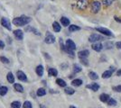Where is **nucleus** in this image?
<instances>
[{"instance_id": "obj_1", "label": "nucleus", "mask_w": 121, "mask_h": 108, "mask_svg": "<svg viewBox=\"0 0 121 108\" xmlns=\"http://www.w3.org/2000/svg\"><path fill=\"white\" fill-rule=\"evenodd\" d=\"M31 22V18L28 16H22L20 17H15L13 20V24L16 26H24Z\"/></svg>"}, {"instance_id": "obj_2", "label": "nucleus", "mask_w": 121, "mask_h": 108, "mask_svg": "<svg viewBox=\"0 0 121 108\" xmlns=\"http://www.w3.org/2000/svg\"><path fill=\"white\" fill-rule=\"evenodd\" d=\"M76 5L78 7V9L80 10H85L89 5V0H78Z\"/></svg>"}, {"instance_id": "obj_3", "label": "nucleus", "mask_w": 121, "mask_h": 108, "mask_svg": "<svg viewBox=\"0 0 121 108\" xmlns=\"http://www.w3.org/2000/svg\"><path fill=\"white\" fill-rule=\"evenodd\" d=\"M76 49V44L75 42L71 40V39H68L65 42V46H64V49H63V51H65V50H71V51H74Z\"/></svg>"}, {"instance_id": "obj_4", "label": "nucleus", "mask_w": 121, "mask_h": 108, "mask_svg": "<svg viewBox=\"0 0 121 108\" xmlns=\"http://www.w3.org/2000/svg\"><path fill=\"white\" fill-rule=\"evenodd\" d=\"M100 8H101L100 2H99V1H93L92 2V4H91V12L93 14L99 13V10H100Z\"/></svg>"}, {"instance_id": "obj_5", "label": "nucleus", "mask_w": 121, "mask_h": 108, "mask_svg": "<svg viewBox=\"0 0 121 108\" xmlns=\"http://www.w3.org/2000/svg\"><path fill=\"white\" fill-rule=\"evenodd\" d=\"M96 30L99 32H100L102 34H104V35L106 36H114L113 35V33L111 32V31H109L108 29H107V28H103V27H96Z\"/></svg>"}, {"instance_id": "obj_6", "label": "nucleus", "mask_w": 121, "mask_h": 108, "mask_svg": "<svg viewBox=\"0 0 121 108\" xmlns=\"http://www.w3.org/2000/svg\"><path fill=\"white\" fill-rule=\"evenodd\" d=\"M103 40V37L100 36L99 34H97V33H93L89 37V41L90 42H96L99 41H102Z\"/></svg>"}, {"instance_id": "obj_7", "label": "nucleus", "mask_w": 121, "mask_h": 108, "mask_svg": "<svg viewBox=\"0 0 121 108\" xmlns=\"http://www.w3.org/2000/svg\"><path fill=\"white\" fill-rule=\"evenodd\" d=\"M47 44H52V43H54L55 42V37L53 34H52L50 33L49 32H47V34H46V37H45V40H44Z\"/></svg>"}, {"instance_id": "obj_8", "label": "nucleus", "mask_w": 121, "mask_h": 108, "mask_svg": "<svg viewBox=\"0 0 121 108\" xmlns=\"http://www.w3.org/2000/svg\"><path fill=\"white\" fill-rule=\"evenodd\" d=\"M92 50L93 51H95V52H100V51H102V49H103V45L101 44L100 42H98V41H96V42H93V44H92Z\"/></svg>"}, {"instance_id": "obj_9", "label": "nucleus", "mask_w": 121, "mask_h": 108, "mask_svg": "<svg viewBox=\"0 0 121 108\" xmlns=\"http://www.w3.org/2000/svg\"><path fill=\"white\" fill-rule=\"evenodd\" d=\"M16 76H17V78L20 81H23V82L27 81V77H26V75L25 74V72L19 70V71H17V73H16Z\"/></svg>"}, {"instance_id": "obj_10", "label": "nucleus", "mask_w": 121, "mask_h": 108, "mask_svg": "<svg viewBox=\"0 0 121 108\" xmlns=\"http://www.w3.org/2000/svg\"><path fill=\"white\" fill-rule=\"evenodd\" d=\"M1 24L4 26L5 28H6L7 30H11V24H10V22L7 18H2L1 19Z\"/></svg>"}, {"instance_id": "obj_11", "label": "nucleus", "mask_w": 121, "mask_h": 108, "mask_svg": "<svg viewBox=\"0 0 121 108\" xmlns=\"http://www.w3.org/2000/svg\"><path fill=\"white\" fill-rule=\"evenodd\" d=\"M89 55H90V51H88V50H83V51L78 52V56L80 59H87Z\"/></svg>"}, {"instance_id": "obj_12", "label": "nucleus", "mask_w": 121, "mask_h": 108, "mask_svg": "<svg viewBox=\"0 0 121 108\" xmlns=\"http://www.w3.org/2000/svg\"><path fill=\"white\" fill-rule=\"evenodd\" d=\"M14 34H15V38L17 39V40H23V38H24V32H22V30H15L14 32Z\"/></svg>"}, {"instance_id": "obj_13", "label": "nucleus", "mask_w": 121, "mask_h": 108, "mask_svg": "<svg viewBox=\"0 0 121 108\" xmlns=\"http://www.w3.org/2000/svg\"><path fill=\"white\" fill-rule=\"evenodd\" d=\"M86 88H90V89H91V90L94 91V92H97V91L99 89V85L97 84V83H92L91 85H88Z\"/></svg>"}, {"instance_id": "obj_14", "label": "nucleus", "mask_w": 121, "mask_h": 108, "mask_svg": "<svg viewBox=\"0 0 121 108\" xmlns=\"http://www.w3.org/2000/svg\"><path fill=\"white\" fill-rule=\"evenodd\" d=\"M35 71H36V74L39 76V77H42L43 75V71H44V68L42 66V65H39V66H37L35 68Z\"/></svg>"}, {"instance_id": "obj_15", "label": "nucleus", "mask_w": 121, "mask_h": 108, "mask_svg": "<svg viewBox=\"0 0 121 108\" xmlns=\"http://www.w3.org/2000/svg\"><path fill=\"white\" fill-rule=\"evenodd\" d=\"M6 79H7V81L9 83H11V84H14V83H15V76L13 75L12 72L7 73V75H6Z\"/></svg>"}, {"instance_id": "obj_16", "label": "nucleus", "mask_w": 121, "mask_h": 108, "mask_svg": "<svg viewBox=\"0 0 121 108\" xmlns=\"http://www.w3.org/2000/svg\"><path fill=\"white\" fill-rule=\"evenodd\" d=\"M60 23H61L62 25L65 26V27H67L68 25H70V20H69L67 17H65V16H62V17L60 18Z\"/></svg>"}, {"instance_id": "obj_17", "label": "nucleus", "mask_w": 121, "mask_h": 108, "mask_svg": "<svg viewBox=\"0 0 121 108\" xmlns=\"http://www.w3.org/2000/svg\"><path fill=\"white\" fill-rule=\"evenodd\" d=\"M52 28H53V31L56 32H59L61 30V27H60V24L58 22H53L52 24Z\"/></svg>"}, {"instance_id": "obj_18", "label": "nucleus", "mask_w": 121, "mask_h": 108, "mask_svg": "<svg viewBox=\"0 0 121 108\" xmlns=\"http://www.w3.org/2000/svg\"><path fill=\"white\" fill-rule=\"evenodd\" d=\"M108 99H109V96L108 94H101L100 96H99V100H100L101 102H103V103L108 102Z\"/></svg>"}, {"instance_id": "obj_19", "label": "nucleus", "mask_w": 121, "mask_h": 108, "mask_svg": "<svg viewBox=\"0 0 121 108\" xmlns=\"http://www.w3.org/2000/svg\"><path fill=\"white\" fill-rule=\"evenodd\" d=\"M48 73H49V76L51 77H56L58 75V71L56 68H50L49 70H48Z\"/></svg>"}, {"instance_id": "obj_20", "label": "nucleus", "mask_w": 121, "mask_h": 108, "mask_svg": "<svg viewBox=\"0 0 121 108\" xmlns=\"http://www.w3.org/2000/svg\"><path fill=\"white\" fill-rule=\"evenodd\" d=\"M56 83H57L58 86H60L61 88H65L66 86H67V83L63 79H61V78H57L56 79Z\"/></svg>"}, {"instance_id": "obj_21", "label": "nucleus", "mask_w": 121, "mask_h": 108, "mask_svg": "<svg viewBox=\"0 0 121 108\" xmlns=\"http://www.w3.org/2000/svg\"><path fill=\"white\" fill-rule=\"evenodd\" d=\"M82 80L81 79H80V78H76V79H74V80H72V82H71V84H72V86H74V87H80V86H81L82 85Z\"/></svg>"}, {"instance_id": "obj_22", "label": "nucleus", "mask_w": 121, "mask_h": 108, "mask_svg": "<svg viewBox=\"0 0 121 108\" xmlns=\"http://www.w3.org/2000/svg\"><path fill=\"white\" fill-rule=\"evenodd\" d=\"M14 88H15L17 92H19V93L24 92V88H23V86L20 85V84H18V83H16V84L14 85Z\"/></svg>"}, {"instance_id": "obj_23", "label": "nucleus", "mask_w": 121, "mask_h": 108, "mask_svg": "<svg viewBox=\"0 0 121 108\" xmlns=\"http://www.w3.org/2000/svg\"><path fill=\"white\" fill-rule=\"evenodd\" d=\"M25 31L26 32H34L35 34H37V35H41V33L37 31L36 29H35L34 27H31V26H28V27H26L25 28Z\"/></svg>"}, {"instance_id": "obj_24", "label": "nucleus", "mask_w": 121, "mask_h": 108, "mask_svg": "<svg viewBox=\"0 0 121 108\" xmlns=\"http://www.w3.org/2000/svg\"><path fill=\"white\" fill-rule=\"evenodd\" d=\"M80 30H81V27L78 25H75V24H71V25L69 26V31L71 32L76 31H80Z\"/></svg>"}, {"instance_id": "obj_25", "label": "nucleus", "mask_w": 121, "mask_h": 108, "mask_svg": "<svg viewBox=\"0 0 121 108\" xmlns=\"http://www.w3.org/2000/svg\"><path fill=\"white\" fill-rule=\"evenodd\" d=\"M112 73L113 72L110 71V70H106V71H104L102 73V77L103 78H108V77H110L112 76Z\"/></svg>"}, {"instance_id": "obj_26", "label": "nucleus", "mask_w": 121, "mask_h": 108, "mask_svg": "<svg viewBox=\"0 0 121 108\" xmlns=\"http://www.w3.org/2000/svg\"><path fill=\"white\" fill-rule=\"evenodd\" d=\"M7 91H8V88L3 86V87H0V96H5L7 94Z\"/></svg>"}, {"instance_id": "obj_27", "label": "nucleus", "mask_w": 121, "mask_h": 108, "mask_svg": "<svg viewBox=\"0 0 121 108\" xmlns=\"http://www.w3.org/2000/svg\"><path fill=\"white\" fill-rule=\"evenodd\" d=\"M37 96H45L46 95V90L44 88H39L38 90H37Z\"/></svg>"}, {"instance_id": "obj_28", "label": "nucleus", "mask_w": 121, "mask_h": 108, "mask_svg": "<svg viewBox=\"0 0 121 108\" xmlns=\"http://www.w3.org/2000/svg\"><path fill=\"white\" fill-rule=\"evenodd\" d=\"M89 77H90V78H91V79H92V80H96V79H98V78H99L98 74H97V73H95V72H93V71H91L90 73H89Z\"/></svg>"}, {"instance_id": "obj_29", "label": "nucleus", "mask_w": 121, "mask_h": 108, "mask_svg": "<svg viewBox=\"0 0 121 108\" xmlns=\"http://www.w3.org/2000/svg\"><path fill=\"white\" fill-rule=\"evenodd\" d=\"M11 108H21V103L19 101H15L11 104Z\"/></svg>"}, {"instance_id": "obj_30", "label": "nucleus", "mask_w": 121, "mask_h": 108, "mask_svg": "<svg viewBox=\"0 0 121 108\" xmlns=\"http://www.w3.org/2000/svg\"><path fill=\"white\" fill-rule=\"evenodd\" d=\"M108 104L109 106H115V105H117V101L113 98H109L108 100Z\"/></svg>"}, {"instance_id": "obj_31", "label": "nucleus", "mask_w": 121, "mask_h": 108, "mask_svg": "<svg viewBox=\"0 0 121 108\" xmlns=\"http://www.w3.org/2000/svg\"><path fill=\"white\" fill-rule=\"evenodd\" d=\"M82 70V68H81L79 65H77V64H74L73 65V71L75 72V73H79V72H81Z\"/></svg>"}, {"instance_id": "obj_32", "label": "nucleus", "mask_w": 121, "mask_h": 108, "mask_svg": "<svg viewBox=\"0 0 121 108\" xmlns=\"http://www.w3.org/2000/svg\"><path fill=\"white\" fill-rule=\"evenodd\" d=\"M64 91H65V93L67 95H73L75 93V90H73L71 88H66Z\"/></svg>"}, {"instance_id": "obj_33", "label": "nucleus", "mask_w": 121, "mask_h": 108, "mask_svg": "<svg viewBox=\"0 0 121 108\" xmlns=\"http://www.w3.org/2000/svg\"><path fill=\"white\" fill-rule=\"evenodd\" d=\"M23 107L24 108H33V105H32V103L29 102V101H25L24 104H23Z\"/></svg>"}, {"instance_id": "obj_34", "label": "nucleus", "mask_w": 121, "mask_h": 108, "mask_svg": "<svg viewBox=\"0 0 121 108\" xmlns=\"http://www.w3.org/2000/svg\"><path fill=\"white\" fill-rule=\"evenodd\" d=\"M0 61L2 62V63H4V64H8L9 63V60L7 58H5V57L1 56L0 57Z\"/></svg>"}, {"instance_id": "obj_35", "label": "nucleus", "mask_w": 121, "mask_h": 108, "mask_svg": "<svg viewBox=\"0 0 121 108\" xmlns=\"http://www.w3.org/2000/svg\"><path fill=\"white\" fill-rule=\"evenodd\" d=\"M114 1H115V0H102L103 4L105 5H110L111 4H113Z\"/></svg>"}, {"instance_id": "obj_36", "label": "nucleus", "mask_w": 121, "mask_h": 108, "mask_svg": "<svg viewBox=\"0 0 121 108\" xmlns=\"http://www.w3.org/2000/svg\"><path fill=\"white\" fill-rule=\"evenodd\" d=\"M80 60H81V63H82L83 65H85V66H88V65H89L87 59H80Z\"/></svg>"}, {"instance_id": "obj_37", "label": "nucleus", "mask_w": 121, "mask_h": 108, "mask_svg": "<svg viewBox=\"0 0 121 108\" xmlns=\"http://www.w3.org/2000/svg\"><path fill=\"white\" fill-rule=\"evenodd\" d=\"M113 90H114V91H116V92L121 93V86H117V87H114V88H113Z\"/></svg>"}, {"instance_id": "obj_38", "label": "nucleus", "mask_w": 121, "mask_h": 108, "mask_svg": "<svg viewBox=\"0 0 121 108\" xmlns=\"http://www.w3.org/2000/svg\"><path fill=\"white\" fill-rule=\"evenodd\" d=\"M4 48H5V42L2 41V40H0V49L3 50Z\"/></svg>"}, {"instance_id": "obj_39", "label": "nucleus", "mask_w": 121, "mask_h": 108, "mask_svg": "<svg viewBox=\"0 0 121 108\" xmlns=\"http://www.w3.org/2000/svg\"><path fill=\"white\" fill-rule=\"evenodd\" d=\"M116 47L117 48V49H119V50H120V49H121V41H118V42H117V43H116Z\"/></svg>"}, {"instance_id": "obj_40", "label": "nucleus", "mask_w": 121, "mask_h": 108, "mask_svg": "<svg viewBox=\"0 0 121 108\" xmlns=\"http://www.w3.org/2000/svg\"><path fill=\"white\" fill-rule=\"evenodd\" d=\"M106 46H108L107 49H110V48H112V43H111V42H108L106 44Z\"/></svg>"}, {"instance_id": "obj_41", "label": "nucleus", "mask_w": 121, "mask_h": 108, "mask_svg": "<svg viewBox=\"0 0 121 108\" xmlns=\"http://www.w3.org/2000/svg\"><path fill=\"white\" fill-rule=\"evenodd\" d=\"M114 18H115V20H116L117 23H121V19L119 18V17H117V16H115Z\"/></svg>"}, {"instance_id": "obj_42", "label": "nucleus", "mask_w": 121, "mask_h": 108, "mask_svg": "<svg viewBox=\"0 0 121 108\" xmlns=\"http://www.w3.org/2000/svg\"><path fill=\"white\" fill-rule=\"evenodd\" d=\"M117 76H118V77H120L121 76V69H119V70L117 71Z\"/></svg>"}, {"instance_id": "obj_43", "label": "nucleus", "mask_w": 121, "mask_h": 108, "mask_svg": "<svg viewBox=\"0 0 121 108\" xmlns=\"http://www.w3.org/2000/svg\"><path fill=\"white\" fill-rule=\"evenodd\" d=\"M110 68V69H109L110 71H112V72H114V71H115V67H110V68Z\"/></svg>"}, {"instance_id": "obj_44", "label": "nucleus", "mask_w": 121, "mask_h": 108, "mask_svg": "<svg viewBox=\"0 0 121 108\" xmlns=\"http://www.w3.org/2000/svg\"><path fill=\"white\" fill-rule=\"evenodd\" d=\"M70 108H76L75 106H73V105H71V106H70Z\"/></svg>"}]
</instances>
